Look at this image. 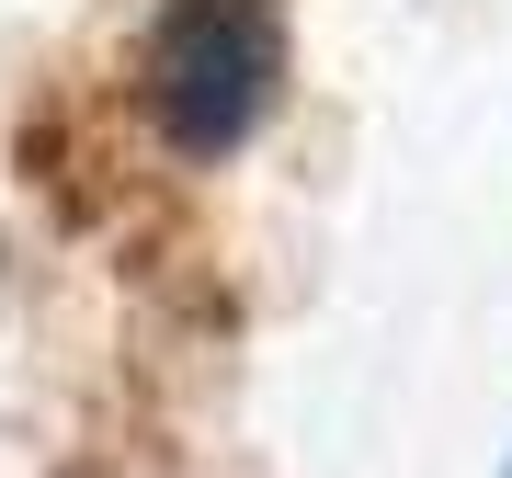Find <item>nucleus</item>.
Returning <instances> with one entry per match:
<instances>
[{
    "mask_svg": "<svg viewBox=\"0 0 512 478\" xmlns=\"http://www.w3.org/2000/svg\"><path fill=\"white\" fill-rule=\"evenodd\" d=\"M274 69H285V46H274V12L262 0H183L160 23V46H148V103H160L171 148L217 160L274 103Z\"/></svg>",
    "mask_w": 512,
    "mask_h": 478,
    "instance_id": "nucleus-1",
    "label": "nucleus"
}]
</instances>
